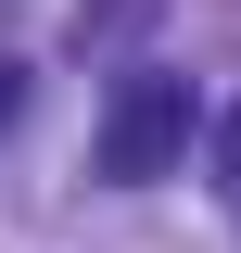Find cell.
<instances>
[{
	"label": "cell",
	"instance_id": "2",
	"mask_svg": "<svg viewBox=\"0 0 241 253\" xmlns=\"http://www.w3.org/2000/svg\"><path fill=\"white\" fill-rule=\"evenodd\" d=\"M216 177H229V203H241V101H229V126H216Z\"/></svg>",
	"mask_w": 241,
	"mask_h": 253
},
{
	"label": "cell",
	"instance_id": "1",
	"mask_svg": "<svg viewBox=\"0 0 241 253\" xmlns=\"http://www.w3.org/2000/svg\"><path fill=\"white\" fill-rule=\"evenodd\" d=\"M178 152H190V76L140 63V76L102 101V177H115V190H152Z\"/></svg>",
	"mask_w": 241,
	"mask_h": 253
},
{
	"label": "cell",
	"instance_id": "3",
	"mask_svg": "<svg viewBox=\"0 0 241 253\" xmlns=\"http://www.w3.org/2000/svg\"><path fill=\"white\" fill-rule=\"evenodd\" d=\"M13 101H26V63H13V51H0V126H13Z\"/></svg>",
	"mask_w": 241,
	"mask_h": 253
}]
</instances>
